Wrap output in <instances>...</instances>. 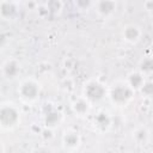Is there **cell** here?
Here are the masks:
<instances>
[{
    "instance_id": "cell-21",
    "label": "cell",
    "mask_w": 153,
    "mask_h": 153,
    "mask_svg": "<svg viewBox=\"0 0 153 153\" xmlns=\"http://www.w3.org/2000/svg\"><path fill=\"white\" fill-rule=\"evenodd\" d=\"M6 151H7V148H6L5 143L2 142V140H0V153H4V152H6Z\"/></svg>"
},
{
    "instance_id": "cell-11",
    "label": "cell",
    "mask_w": 153,
    "mask_h": 153,
    "mask_svg": "<svg viewBox=\"0 0 153 153\" xmlns=\"http://www.w3.org/2000/svg\"><path fill=\"white\" fill-rule=\"evenodd\" d=\"M19 16V4L0 0V19L4 22H13Z\"/></svg>"
},
{
    "instance_id": "cell-8",
    "label": "cell",
    "mask_w": 153,
    "mask_h": 153,
    "mask_svg": "<svg viewBox=\"0 0 153 153\" xmlns=\"http://www.w3.org/2000/svg\"><path fill=\"white\" fill-rule=\"evenodd\" d=\"M0 72L5 80L13 81V80L18 79L22 73V63L16 57H8L1 63Z\"/></svg>"
},
{
    "instance_id": "cell-5",
    "label": "cell",
    "mask_w": 153,
    "mask_h": 153,
    "mask_svg": "<svg viewBox=\"0 0 153 153\" xmlns=\"http://www.w3.org/2000/svg\"><path fill=\"white\" fill-rule=\"evenodd\" d=\"M98 18L108 20L111 19L118 10V0H94L93 7Z\"/></svg>"
},
{
    "instance_id": "cell-20",
    "label": "cell",
    "mask_w": 153,
    "mask_h": 153,
    "mask_svg": "<svg viewBox=\"0 0 153 153\" xmlns=\"http://www.w3.org/2000/svg\"><path fill=\"white\" fill-rule=\"evenodd\" d=\"M143 10L151 17L152 16V10H153V0H145L143 1Z\"/></svg>"
},
{
    "instance_id": "cell-13",
    "label": "cell",
    "mask_w": 153,
    "mask_h": 153,
    "mask_svg": "<svg viewBox=\"0 0 153 153\" xmlns=\"http://www.w3.org/2000/svg\"><path fill=\"white\" fill-rule=\"evenodd\" d=\"M131 140L136 146L141 147L151 143V129L145 124L136 126L131 130Z\"/></svg>"
},
{
    "instance_id": "cell-2",
    "label": "cell",
    "mask_w": 153,
    "mask_h": 153,
    "mask_svg": "<svg viewBox=\"0 0 153 153\" xmlns=\"http://www.w3.org/2000/svg\"><path fill=\"white\" fill-rule=\"evenodd\" d=\"M22 123V110L13 102L0 103V130L13 131Z\"/></svg>"
},
{
    "instance_id": "cell-22",
    "label": "cell",
    "mask_w": 153,
    "mask_h": 153,
    "mask_svg": "<svg viewBox=\"0 0 153 153\" xmlns=\"http://www.w3.org/2000/svg\"><path fill=\"white\" fill-rule=\"evenodd\" d=\"M6 1H11V2H17V4H19V2H20V0H6Z\"/></svg>"
},
{
    "instance_id": "cell-14",
    "label": "cell",
    "mask_w": 153,
    "mask_h": 153,
    "mask_svg": "<svg viewBox=\"0 0 153 153\" xmlns=\"http://www.w3.org/2000/svg\"><path fill=\"white\" fill-rule=\"evenodd\" d=\"M147 79L148 78H146L141 72H139L136 69V71H131V72L128 73L127 78H126V81L135 92H139Z\"/></svg>"
},
{
    "instance_id": "cell-15",
    "label": "cell",
    "mask_w": 153,
    "mask_h": 153,
    "mask_svg": "<svg viewBox=\"0 0 153 153\" xmlns=\"http://www.w3.org/2000/svg\"><path fill=\"white\" fill-rule=\"evenodd\" d=\"M137 71L141 72L146 78H149L152 75V72H153V60H152V57H149V56L142 57L139 62Z\"/></svg>"
},
{
    "instance_id": "cell-19",
    "label": "cell",
    "mask_w": 153,
    "mask_h": 153,
    "mask_svg": "<svg viewBox=\"0 0 153 153\" xmlns=\"http://www.w3.org/2000/svg\"><path fill=\"white\" fill-rule=\"evenodd\" d=\"M11 42V36L5 32H0V48H5Z\"/></svg>"
},
{
    "instance_id": "cell-7",
    "label": "cell",
    "mask_w": 153,
    "mask_h": 153,
    "mask_svg": "<svg viewBox=\"0 0 153 153\" xmlns=\"http://www.w3.org/2000/svg\"><path fill=\"white\" fill-rule=\"evenodd\" d=\"M82 137L76 129L68 128L61 135V147L66 152H75L80 148Z\"/></svg>"
},
{
    "instance_id": "cell-16",
    "label": "cell",
    "mask_w": 153,
    "mask_h": 153,
    "mask_svg": "<svg viewBox=\"0 0 153 153\" xmlns=\"http://www.w3.org/2000/svg\"><path fill=\"white\" fill-rule=\"evenodd\" d=\"M45 7H47L49 14L59 16L62 12L63 2H62V0H48V2L45 4Z\"/></svg>"
},
{
    "instance_id": "cell-18",
    "label": "cell",
    "mask_w": 153,
    "mask_h": 153,
    "mask_svg": "<svg viewBox=\"0 0 153 153\" xmlns=\"http://www.w3.org/2000/svg\"><path fill=\"white\" fill-rule=\"evenodd\" d=\"M139 92L143 93V96H145V97H151V96H152L153 86H152V82H151V80H149V79H147V80L145 81L143 86L140 88V91H139Z\"/></svg>"
},
{
    "instance_id": "cell-9",
    "label": "cell",
    "mask_w": 153,
    "mask_h": 153,
    "mask_svg": "<svg viewBox=\"0 0 153 153\" xmlns=\"http://www.w3.org/2000/svg\"><path fill=\"white\" fill-rule=\"evenodd\" d=\"M42 120H43V124L47 129L54 130L62 124V122L65 120V115L60 109H57L55 106H49L43 112Z\"/></svg>"
},
{
    "instance_id": "cell-3",
    "label": "cell",
    "mask_w": 153,
    "mask_h": 153,
    "mask_svg": "<svg viewBox=\"0 0 153 153\" xmlns=\"http://www.w3.org/2000/svg\"><path fill=\"white\" fill-rule=\"evenodd\" d=\"M42 86L35 78H25L20 80L17 87V94L19 100L25 105H35L41 97Z\"/></svg>"
},
{
    "instance_id": "cell-1",
    "label": "cell",
    "mask_w": 153,
    "mask_h": 153,
    "mask_svg": "<svg viewBox=\"0 0 153 153\" xmlns=\"http://www.w3.org/2000/svg\"><path fill=\"white\" fill-rule=\"evenodd\" d=\"M135 93L126 80H117L108 87L106 98L116 108H127L134 100Z\"/></svg>"
},
{
    "instance_id": "cell-17",
    "label": "cell",
    "mask_w": 153,
    "mask_h": 153,
    "mask_svg": "<svg viewBox=\"0 0 153 153\" xmlns=\"http://www.w3.org/2000/svg\"><path fill=\"white\" fill-rule=\"evenodd\" d=\"M94 0H73V6L78 12L85 13L92 10Z\"/></svg>"
},
{
    "instance_id": "cell-10",
    "label": "cell",
    "mask_w": 153,
    "mask_h": 153,
    "mask_svg": "<svg viewBox=\"0 0 153 153\" xmlns=\"http://www.w3.org/2000/svg\"><path fill=\"white\" fill-rule=\"evenodd\" d=\"M92 126L97 133L104 134L109 131L112 126V116L106 110H99L92 117Z\"/></svg>"
},
{
    "instance_id": "cell-4",
    "label": "cell",
    "mask_w": 153,
    "mask_h": 153,
    "mask_svg": "<svg viewBox=\"0 0 153 153\" xmlns=\"http://www.w3.org/2000/svg\"><path fill=\"white\" fill-rule=\"evenodd\" d=\"M108 87L97 79H90L82 86L81 96L85 97L92 105L103 102L106 98Z\"/></svg>"
},
{
    "instance_id": "cell-12",
    "label": "cell",
    "mask_w": 153,
    "mask_h": 153,
    "mask_svg": "<svg viewBox=\"0 0 153 153\" xmlns=\"http://www.w3.org/2000/svg\"><path fill=\"white\" fill-rule=\"evenodd\" d=\"M71 110L76 117H87L92 110V104L85 97L79 96L72 100Z\"/></svg>"
},
{
    "instance_id": "cell-6",
    "label": "cell",
    "mask_w": 153,
    "mask_h": 153,
    "mask_svg": "<svg viewBox=\"0 0 153 153\" xmlns=\"http://www.w3.org/2000/svg\"><path fill=\"white\" fill-rule=\"evenodd\" d=\"M120 35H121L122 41L126 44L135 47L140 43V41L143 36V31H142L140 25H137L135 23H128L121 29Z\"/></svg>"
}]
</instances>
